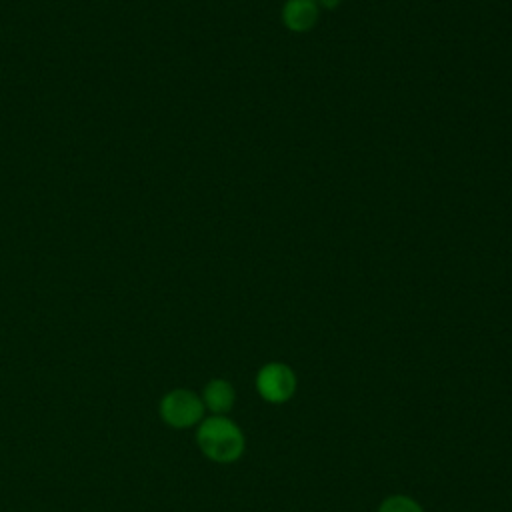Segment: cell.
<instances>
[{
  "label": "cell",
  "mask_w": 512,
  "mask_h": 512,
  "mask_svg": "<svg viewBox=\"0 0 512 512\" xmlns=\"http://www.w3.org/2000/svg\"><path fill=\"white\" fill-rule=\"evenodd\" d=\"M196 442L204 456L220 464L234 462L244 452V436L240 428L224 416H210L202 420L196 432Z\"/></svg>",
  "instance_id": "6da1fadb"
},
{
  "label": "cell",
  "mask_w": 512,
  "mask_h": 512,
  "mask_svg": "<svg viewBox=\"0 0 512 512\" xmlns=\"http://www.w3.org/2000/svg\"><path fill=\"white\" fill-rule=\"evenodd\" d=\"M160 418L172 428H190L204 416V402L192 390L176 388L162 396Z\"/></svg>",
  "instance_id": "7a4b0ae2"
},
{
  "label": "cell",
  "mask_w": 512,
  "mask_h": 512,
  "mask_svg": "<svg viewBox=\"0 0 512 512\" xmlns=\"http://www.w3.org/2000/svg\"><path fill=\"white\" fill-rule=\"evenodd\" d=\"M256 388L264 400L272 404H280L294 394L296 376L290 366L282 362H270L260 368L256 376Z\"/></svg>",
  "instance_id": "3957f363"
},
{
  "label": "cell",
  "mask_w": 512,
  "mask_h": 512,
  "mask_svg": "<svg viewBox=\"0 0 512 512\" xmlns=\"http://www.w3.org/2000/svg\"><path fill=\"white\" fill-rule=\"evenodd\" d=\"M280 18L286 30L294 34H304L318 24L320 6L316 0H286L282 4Z\"/></svg>",
  "instance_id": "277c9868"
},
{
  "label": "cell",
  "mask_w": 512,
  "mask_h": 512,
  "mask_svg": "<svg viewBox=\"0 0 512 512\" xmlns=\"http://www.w3.org/2000/svg\"><path fill=\"white\" fill-rule=\"evenodd\" d=\"M234 388L228 380L222 378H214L206 384L204 394H202V402L204 406H208L214 414H224L232 408L234 404Z\"/></svg>",
  "instance_id": "5b68a950"
},
{
  "label": "cell",
  "mask_w": 512,
  "mask_h": 512,
  "mask_svg": "<svg viewBox=\"0 0 512 512\" xmlns=\"http://www.w3.org/2000/svg\"><path fill=\"white\" fill-rule=\"evenodd\" d=\"M378 512H422V508L418 506V502H414L412 498L408 496H402V494H396V496H390L386 498Z\"/></svg>",
  "instance_id": "8992f818"
},
{
  "label": "cell",
  "mask_w": 512,
  "mask_h": 512,
  "mask_svg": "<svg viewBox=\"0 0 512 512\" xmlns=\"http://www.w3.org/2000/svg\"><path fill=\"white\" fill-rule=\"evenodd\" d=\"M316 2H318L320 10H322V8H324V10H336L342 0H316Z\"/></svg>",
  "instance_id": "52a82bcc"
}]
</instances>
